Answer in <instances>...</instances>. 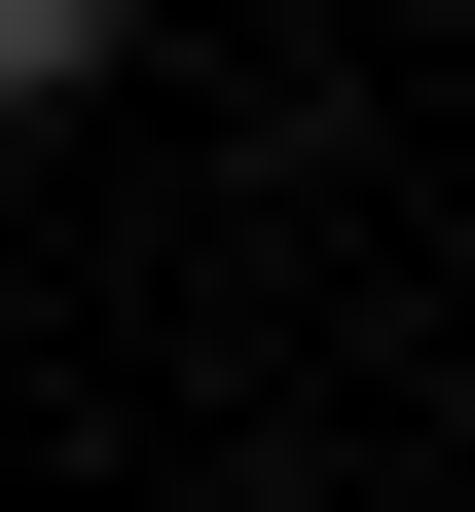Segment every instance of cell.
Segmentation results:
<instances>
[{"instance_id": "cell-1", "label": "cell", "mask_w": 475, "mask_h": 512, "mask_svg": "<svg viewBox=\"0 0 475 512\" xmlns=\"http://www.w3.org/2000/svg\"><path fill=\"white\" fill-rule=\"evenodd\" d=\"M147 74V0H0V110H110Z\"/></svg>"}]
</instances>
